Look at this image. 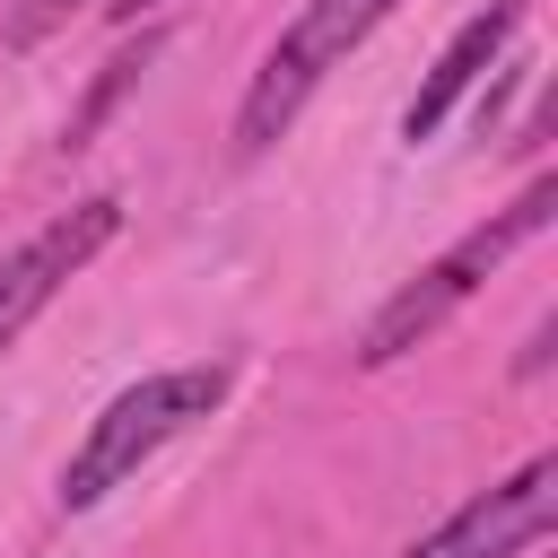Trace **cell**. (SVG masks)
Segmentation results:
<instances>
[{"mask_svg": "<svg viewBox=\"0 0 558 558\" xmlns=\"http://www.w3.org/2000/svg\"><path fill=\"white\" fill-rule=\"evenodd\" d=\"M227 401V366H166V375H140L131 392H113L96 418H87V436H78V453L61 462V506L70 514H87V506H105L157 445H174L192 418H209Z\"/></svg>", "mask_w": 558, "mask_h": 558, "instance_id": "1", "label": "cell"}, {"mask_svg": "<svg viewBox=\"0 0 558 558\" xmlns=\"http://www.w3.org/2000/svg\"><path fill=\"white\" fill-rule=\"evenodd\" d=\"M549 209H558V183H549V174H541V183H523L488 227H471L453 253H436V262H427V270H418V279H410V288L366 323L357 357H366V366H392L401 349H418V340H427V331H436V323H445V314H453V305H462V296H471L506 253H514V244H532V235L549 227Z\"/></svg>", "mask_w": 558, "mask_h": 558, "instance_id": "2", "label": "cell"}, {"mask_svg": "<svg viewBox=\"0 0 558 558\" xmlns=\"http://www.w3.org/2000/svg\"><path fill=\"white\" fill-rule=\"evenodd\" d=\"M392 9H401V0H305V9L288 17V35L262 52V70H253V87H244V105H235V148L262 157V148L305 113V96L331 78V61H349Z\"/></svg>", "mask_w": 558, "mask_h": 558, "instance_id": "3", "label": "cell"}, {"mask_svg": "<svg viewBox=\"0 0 558 558\" xmlns=\"http://www.w3.org/2000/svg\"><path fill=\"white\" fill-rule=\"evenodd\" d=\"M113 227H122V201L113 192H96V201H78V209H61L44 235H26L9 262H0V357H9V340L113 244Z\"/></svg>", "mask_w": 558, "mask_h": 558, "instance_id": "4", "label": "cell"}, {"mask_svg": "<svg viewBox=\"0 0 558 558\" xmlns=\"http://www.w3.org/2000/svg\"><path fill=\"white\" fill-rule=\"evenodd\" d=\"M558 523V462L532 453L506 488H480L462 514H445L427 541H410L401 558H523L532 541H549Z\"/></svg>", "mask_w": 558, "mask_h": 558, "instance_id": "5", "label": "cell"}, {"mask_svg": "<svg viewBox=\"0 0 558 558\" xmlns=\"http://www.w3.org/2000/svg\"><path fill=\"white\" fill-rule=\"evenodd\" d=\"M523 9H532V0H488V9H480V17H471V26H462L445 52H436V70L418 78V96H410V113H401V140H410V148L445 131V113H453V105L471 96V78H480V70L506 52V35L523 26Z\"/></svg>", "mask_w": 558, "mask_h": 558, "instance_id": "6", "label": "cell"}, {"mask_svg": "<svg viewBox=\"0 0 558 558\" xmlns=\"http://www.w3.org/2000/svg\"><path fill=\"white\" fill-rule=\"evenodd\" d=\"M70 9H87V0H26V9L9 17V52H26V44H44L52 26H70Z\"/></svg>", "mask_w": 558, "mask_h": 558, "instance_id": "7", "label": "cell"}, {"mask_svg": "<svg viewBox=\"0 0 558 558\" xmlns=\"http://www.w3.org/2000/svg\"><path fill=\"white\" fill-rule=\"evenodd\" d=\"M113 17H148V9H166V0H105Z\"/></svg>", "mask_w": 558, "mask_h": 558, "instance_id": "8", "label": "cell"}]
</instances>
